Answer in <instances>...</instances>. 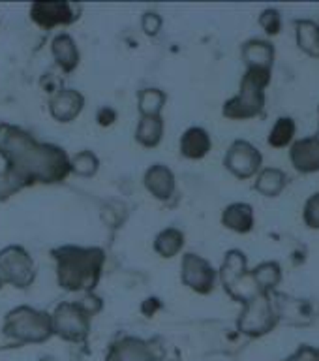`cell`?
Segmentation results:
<instances>
[{
  "label": "cell",
  "mask_w": 319,
  "mask_h": 361,
  "mask_svg": "<svg viewBox=\"0 0 319 361\" xmlns=\"http://www.w3.org/2000/svg\"><path fill=\"white\" fill-rule=\"evenodd\" d=\"M0 157L6 162V169L0 171V200L36 183H61L70 173L64 149L42 143L11 124H0Z\"/></svg>",
  "instance_id": "cell-1"
},
{
  "label": "cell",
  "mask_w": 319,
  "mask_h": 361,
  "mask_svg": "<svg viewBox=\"0 0 319 361\" xmlns=\"http://www.w3.org/2000/svg\"><path fill=\"white\" fill-rule=\"evenodd\" d=\"M58 286L68 292H92L101 276L106 252L100 247L64 245L53 250Z\"/></svg>",
  "instance_id": "cell-2"
},
{
  "label": "cell",
  "mask_w": 319,
  "mask_h": 361,
  "mask_svg": "<svg viewBox=\"0 0 319 361\" xmlns=\"http://www.w3.org/2000/svg\"><path fill=\"white\" fill-rule=\"evenodd\" d=\"M273 81V70L263 68H246L244 75L241 78L239 92L225 100L222 107V115L230 121H250L259 115H263L267 94Z\"/></svg>",
  "instance_id": "cell-3"
},
{
  "label": "cell",
  "mask_w": 319,
  "mask_h": 361,
  "mask_svg": "<svg viewBox=\"0 0 319 361\" xmlns=\"http://www.w3.org/2000/svg\"><path fill=\"white\" fill-rule=\"evenodd\" d=\"M2 331L17 343H44L53 335L51 314L23 305L6 314Z\"/></svg>",
  "instance_id": "cell-4"
},
{
  "label": "cell",
  "mask_w": 319,
  "mask_h": 361,
  "mask_svg": "<svg viewBox=\"0 0 319 361\" xmlns=\"http://www.w3.org/2000/svg\"><path fill=\"white\" fill-rule=\"evenodd\" d=\"M218 276L225 293L237 303L246 305L248 301H252L254 298H258L261 293L256 286L252 275H250L246 254L239 248H231L225 252Z\"/></svg>",
  "instance_id": "cell-5"
},
{
  "label": "cell",
  "mask_w": 319,
  "mask_h": 361,
  "mask_svg": "<svg viewBox=\"0 0 319 361\" xmlns=\"http://www.w3.org/2000/svg\"><path fill=\"white\" fill-rule=\"evenodd\" d=\"M280 324L276 312L273 293H259L258 298L242 305V312L237 320V329L250 338H259L269 335Z\"/></svg>",
  "instance_id": "cell-6"
},
{
  "label": "cell",
  "mask_w": 319,
  "mask_h": 361,
  "mask_svg": "<svg viewBox=\"0 0 319 361\" xmlns=\"http://www.w3.org/2000/svg\"><path fill=\"white\" fill-rule=\"evenodd\" d=\"M90 318L81 303H61L51 314L53 333L70 343H81L90 331Z\"/></svg>",
  "instance_id": "cell-7"
},
{
  "label": "cell",
  "mask_w": 319,
  "mask_h": 361,
  "mask_svg": "<svg viewBox=\"0 0 319 361\" xmlns=\"http://www.w3.org/2000/svg\"><path fill=\"white\" fill-rule=\"evenodd\" d=\"M0 276L4 284L15 288H28L36 279V265L30 254L23 247H6L0 250Z\"/></svg>",
  "instance_id": "cell-8"
},
{
  "label": "cell",
  "mask_w": 319,
  "mask_h": 361,
  "mask_svg": "<svg viewBox=\"0 0 319 361\" xmlns=\"http://www.w3.org/2000/svg\"><path fill=\"white\" fill-rule=\"evenodd\" d=\"M224 166L237 179H254L263 168V154L250 141L235 140L225 151Z\"/></svg>",
  "instance_id": "cell-9"
},
{
  "label": "cell",
  "mask_w": 319,
  "mask_h": 361,
  "mask_svg": "<svg viewBox=\"0 0 319 361\" xmlns=\"http://www.w3.org/2000/svg\"><path fill=\"white\" fill-rule=\"evenodd\" d=\"M180 281L184 286L190 288L192 292L208 295L216 286L218 271L203 256L188 252L182 256V262H180Z\"/></svg>",
  "instance_id": "cell-10"
},
{
  "label": "cell",
  "mask_w": 319,
  "mask_h": 361,
  "mask_svg": "<svg viewBox=\"0 0 319 361\" xmlns=\"http://www.w3.org/2000/svg\"><path fill=\"white\" fill-rule=\"evenodd\" d=\"M287 158L297 173H319V134L297 137L289 147Z\"/></svg>",
  "instance_id": "cell-11"
},
{
  "label": "cell",
  "mask_w": 319,
  "mask_h": 361,
  "mask_svg": "<svg viewBox=\"0 0 319 361\" xmlns=\"http://www.w3.org/2000/svg\"><path fill=\"white\" fill-rule=\"evenodd\" d=\"M77 17L73 6L68 2H34L30 6V19L42 28H53L58 25L66 27Z\"/></svg>",
  "instance_id": "cell-12"
},
{
  "label": "cell",
  "mask_w": 319,
  "mask_h": 361,
  "mask_svg": "<svg viewBox=\"0 0 319 361\" xmlns=\"http://www.w3.org/2000/svg\"><path fill=\"white\" fill-rule=\"evenodd\" d=\"M273 301H275L276 312H278L280 322L287 320L289 324L301 326V324H308V322L314 320L315 309L310 299L289 298L286 293L275 292L273 293Z\"/></svg>",
  "instance_id": "cell-13"
},
{
  "label": "cell",
  "mask_w": 319,
  "mask_h": 361,
  "mask_svg": "<svg viewBox=\"0 0 319 361\" xmlns=\"http://www.w3.org/2000/svg\"><path fill=\"white\" fill-rule=\"evenodd\" d=\"M85 98L73 89H61L49 100V113L56 123H72L81 115Z\"/></svg>",
  "instance_id": "cell-14"
},
{
  "label": "cell",
  "mask_w": 319,
  "mask_h": 361,
  "mask_svg": "<svg viewBox=\"0 0 319 361\" xmlns=\"http://www.w3.org/2000/svg\"><path fill=\"white\" fill-rule=\"evenodd\" d=\"M106 361H154L152 344L137 337H123L111 344Z\"/></svg>",
  "instance_id": "cell-15"
},
{
  "label": "cell",
  "mask_w": 319,
  "mask_h": 361,
  "mask_svg": "<svg viewBox=\"0 0 319 361\" xmlns=\"http://www.w3.org/2000/svg\"><path fill=\"white\" fill-rule=\"evenodd\" d=\"M143 183H145V188L149 190V194H152V197H156L160 202L171 200L175 196V190H177L175 173L163 164H154V166L146 169Z\"/></svg>",
  "instance_id": "cell-16"
},
{
  "label": "cell",
  "mask_w": 319,
  "mask_h": 361,
  "mask_svg": "<svg viewBox=\"0 0 319 361\" xmlns=\"http://www.w3.org/2000/svg\"><path fill=\"white\" fill-rule=\"evenodd\" d=\"M241 56L246 68L273 70L276 59V47L267 38H250L242 44Z\"/></svg>",
  "instance_id": "cell-17"
},
{
  "label": "cell",
  "mask_w": 319,
  "mask_h": 361,
  "mask_svg": "<svg viewBox=\"0 0 319 361\" xmlns=\"http://www.w3.org/2000/svg\"><path fill=\"white\" fill-rule=\"evenodd\" d=\"M222 226L233 233L246 235L256 228V213L246 202H233L222 211Z\"/></svg>",
  "instance_id": "cell-18"
},
{
  "label": "cell",
  "mask_w": 319,
  "mask_h": 361,
  "mask_svg": "<svg viewBox=\"0 0 319 361\" xmlns=\"http://www.w3.org/2000/svg\"><path fill=\"white\" fill-rule=\"evenodd\" d=\"M254 179H256L254 180V190L263 197H269V200L282 196L289 185V175L282 168H275V166L261 168V171Z\"/></svg>",
  "instance_id": "cell-19"
},
{
  "label": "cell",
  "mask_w": 319,
  "mask_h": 361,
  "mask_svg": "<svg viewBox=\"0 0 319 361\" xmlns=\"http://www.w3.org/2000/svg\"><path fill=\"white\" fill-rule=\"evenodd\" d=\"M51 55L55 59L56 66L64 73H72L79 66V49L75 39L68 32L56 34L51 42Z\"/></svg>",
  "instance_id": "cell-20"
},
{
  "label": "cell",
  "mask_w": 319,
  "mask_h": 361,
  "mask_svg": "<svg viewBox=\"0 0 319 361\" xmlns=\"http://www.w3.org/2000/svg\"><path fill=\"white\" fill-rule=\"evenodd\" d=\"M213 149V140L207 130L201 126H192L180 137V154L188 160H201Z\"/></svg>",
  "instance_id": "cell-21"
},
{
  "label": "cell",
  "mask_w": 319,
  "mask_h": 361,
  "mask_svg": "<svg viewBox=\"0 0 319 361\" xmlns=\"http://www.w3.org/2000/svg\"><path fill=\"white\" fill-rule=\"evenodd\" d=\"M250 275H252L254 282H256V286L261 293L278 292V286L284 281V271H282V265L276 259L261 262V264L250 269Z\"/></svg>",
  "instance_id": "cell-22"
},
{
  "label": "cell",
  "mask_w": 319,
  "mask_h": 361,
  "mask_svg": "<svg viewBox=\"0 0 319 361\" xmlns=\"http://www.w3.org/2000/svg\"><path fill=\"white\" fill-rule=\"evenodd\" d=\"M295 28V42L297 47L303 51L304 55L319 59V28L318 21L312 19H295L293 21Z\"/></svg>",
  "instance_id": "cell-23"
},
{
  "label": "cell",
  "mask_w": 319,
  "mask_h": 361,
  "mask_svg": "<svg viewBox=\"0 0 319 361\" xmlns=\"http://www.w3.org/2000/svg\"><path fill=\"white\" fill-rule=\"evenodd\" d=\"M297 121L289 115H282L275 121L273 128L269 130L267 143L273 149H289L292 143L297 140Z\"/></svg>",
  "instance_id": "cell-24"
},
{
  "label": "cell",
  "mask_w": 319,
  "mask_h": 361,
  "mask_svg": "<svg viewBox=\"0 0 319 361\" xmlns=\"http://www.w3.org/2000/svg\"><path fill=\"white\" fill-rule=\"evenodd\" d=\"M163 137V121L162 117H141L135 128V141L141 147L154 149L160 145Z\"/></svg>",
  "instance_id": "cell-25"
},
{
  "label": "cell",
  "mask_w": 319,
  "mask_h": 361,
  "mask_svg": "<svg viewBox=\"0 0 319 361\" xmlns=\"http://www.w3.org/2000/svg\"><path fill=\"white\" fill-rule=\"evenodd\" d=\"M184 247V233L179 228H165L154 239V252L162 258H175Z\"/></svg>",
  "instance_id": "cell-26"
},
{
  "label": "cell",
  "mask_w": 319,
  "mask_h": 361,
  "mask_svg": "<svg viewBox=\"0 0 319 361\" xmlns=\"http://www.w3.org/2000/svg\"><path fill=\"white\" fill-rule=\"evenodd\" d=\"M168 96L160 89H143L137 96V107L141 117H162Z\"/></svg>",
  "instance_id": "cell-27"
},
{
  "label": "cell",
  "mask_w": 319,
  "mask_h": 361,
  "mask_svg": "<svg viewBox=\"0 0 319 361\" xmlns=\"http://www.w3.org/2000/svg\"><path fill=\"white\" fill-rule=\"evenodd\" d=\"M100 169V160L92 151H81L70 160V171L79 177H94Z\"/></svg>",
  "instance_id": "cell-28"
},
{
  "label": "cell",
  "mask_w": 319,
  "mask_h": 361,
  "mask_svg": "<svg viewBox=\"0 0 319 361\" xmlns=\"http://www.w3.org/2000/svg\"><path fill=\"white\" fill-rule=\"evenodd\" d=\"M259 27L265 32V36H269V38H275L278 34L282 32V28H284V19H282V11L276 10V8H267L259 13Z\"/></svg>",
  "instance_id": "cell-29"
},
{
  "label": "cell",
  "mask_w": 319,
  "mask_h": 361,
  "mask_svg": "<svg viewBox=\"0 0 319 361\" xmlns=\"http://www.w3.org/2000/svg\"><path fill=\"white\" fill-rule=\"evenodd\" d=\"M303 222L308 230L319 231V192L304 202L303 205Z\"/></svg>",
  "instance_id": "cell-30"
},
{
  "label": "cell",
  "mask_w": 319,
  "mask_h": 361,
  "mask_svg": "<svg viewBox=\"0 0 319 361\" xmlns=\"http://www.w3.org/2000/svg\"><path fill=\"white\" fill-rule=\"evenodd\" d=\"M282 361H319V346L312 344H301L292 355H287Z\"/></svg>",
  "instance_id": "cell-31"
},
{
  "label": "cell",
  "mask_w": 319,
  "mask_h": 361,
  "mask_svg": "<svg viewBox=\"0 0 319 361\" xmlns=\"http://www.w3.org/2000/svg\"><path fill=\"white\" fill-rule=\"evenodd\" d=\"M141 28L146 36H156L162 28V17L154 11H146L145 16L141 17Z\"/></svg>",
  "instance_id": "cell-32"
},
{
  "label": "cell",
  "mask_w": 319,
  "mask_h": 361,
  "mask_svg": "<svg viewBox=\"0 0 319 361\" xmlns=\"http://www.w3.org/2000/svg\"><path fill=\"white\" fill-rule=\"evenodd\" d=\"M96 121H98L100 126H111V124L117 121V111H115L111 106L100 107L98 113H96Z\"/></svg>",
  "instance_id": "cell-33"
},
{
  "label": "cell",
  "mask_w": 319,
  "mask_h": 361,
  "mask_svg": "<svg viewBox=\"0 0 319 361\" xmlns=\"http://www.w3.org/2000/svg\"><path fill=\"white\" fill-rule=\"evenodd\" d=\"M4 286V281H2V276H0V288Z\"/></svg>",
  "instance_id": "cell-34"
},
{
  "label": "cell",
  "mask_w": 319,
  "mask_h": 361,
  "mask_svg": "<svg viewBox=\"0 0 319 361\" xmlns=\"http://www.w3.org/2000/svg\"><path fill=\"white\" fill-rule=\"evenodd\" d=\"M318 118H319V106H318Z\"/></svg>",
  "instance_id": "cell-35"
},
{
  "label": "cell",
  "mask_w": 319,
  "mask_h": 361,
  "mask_svg": "<svg viewBox=\"0 0 319 361\" xmlns=\"http://www.w3.org/2000/svg\"><path fill=\"white\" fill-rule=\"evenodd\" d=\"M318 28H319V21H318Z\"/></svg>",
  "instance_id": "cell-36"
}]
</instances>
